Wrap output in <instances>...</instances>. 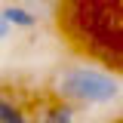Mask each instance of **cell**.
I'll use <instances>...</instances> for the list:
<instances>
[{
	"label": "cell",
	"instance_id": "cell-2",
	"mask_svg": "<svg viewBox=\"0 0 123 123\" xmlns=\"http://www.w3.org/2000/svg\"><path fill=\"white\" fill-rule=\"evenodd\" d=\"M3 25L9 28V25H15V28H34L37 25V15L28 12V9H22V6H3Z\"/></svg>",
	"mask_w": 123,
	"mask_h": 123
},
{
	"label": "cell",
	"instance_id": "cell-3",
	"mask_svg": "<svg viewBox=\"0 0 123 123\" xmlns=\"http://www.w3.org/2000/svg\"><path fill=\"white\" fill-rule=\"evenodd\" d=\"M40 123H74V105H55V108H49Z\"/></svg>",
	"mask_w": 123,
	"mask_h": 123
},
{
	"label": "cell",
	"instance_id": "cell-4",
	"mask_svg": "<svg viewBox=\"0 0 123 123\" xmlns=\"http://www.w3.org/2000/svg\"><path fill=\"white\" fill-rule=\"evenodd\" d=\"M0 123H28V120H25V114H22L9 98H3V102H0Z\"/></svg>",
	"mask_w": 123,
	"mask_h": 123
},
{
	"label": "cell",
	"instance_id": "cell-1",
	"mask_svg": "<svg viewBox=\"0 0 123 123\" xmlns=\"http://www.w3.org/2000/svg\"><path fill=\"white\" fill-rule=\"evenodd\" d=\"M55 92L68 105H105L120 95V83H117V77L105 74V71L74 65L55 77Z\"/></svg>",
	"mask_w": 123,
	"mask_h": 123
}]
</instances>
